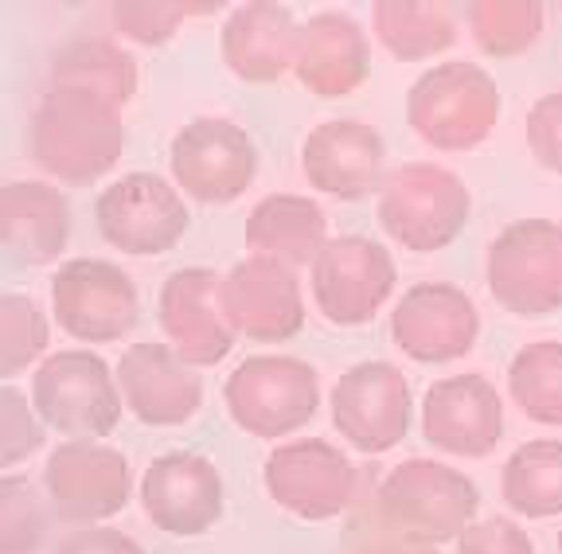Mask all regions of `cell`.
I'll return each mask as SVG.
<instances>
[{
	"mask_svg": "<svg viewBox=\"0 0 562 554\" xmlns=\"http://www.w3.org/2000/svg\"><path fill=\"white\" fill-rule=\"evenodd\" d=\"M122 110L82 90H52L40 98L27 129V152L47 177L87 188L122 160Z\"/></svg>",
	"mask_w": 562,
	"mask_h": 554,
	"instance_id": "1",
	"label": "cell"
},
{
	"mask_svg": "<svg viewBox=\"0 0 562 554\" xmlns=\"http://www.w3.org/2000/svg\"><path fill=\"white\" fill-rule=\"evenodd\" d=\"M481 493L461 468L414 457L383 476L375 496V523L414 543H446L473 523Z\"/></svg>",
	"mask_w": 562,
	"mask_h": 554,
	"instance_id": "2",
	"label": "cell"
},
{
	"mask_svg": "<svg viewBox=\"0 0 562 554\" xmlns=\"http://www.w3.org/2000/svg\"><path fill=\"white\" fill-rule=\"evenodd\" d=\"M406 117L434 149L469 152L501 122V87L476 63H438L411 87Z\"/></svg>",
	"mask_w": 562,
	"mask_h": 554,
	"instance_id": "3",
	"label": "cell"
},
{
	"mask_svg": "<svg viewBox=\"0 0 562 554\" xmlns=\"http://www.w3.org/2000/svg\"><path fill=\"white\" fill-rule=\"evenodd\" d=\"M473 195L465 180L430 160L395 168L379 188V223L398 247L414 255H434L457 242L469 227Z\"/></svg>",
	"mask_w": 562,
	"mask_h": 554,
	"instance_id": "4",
	"label": "cell"
},
{
	"mask_svg": "<svg viewBox=\"0 0 562 554\" xmlns=\"http://www.w3.org/2000/svg\"><path fill=\"white\" fill-rule=\"evenodd\" d=\"M227 410L250 438L278 441L321 410V375L297 355H250L227 375Z\"/></svg>",
	"mask_w": 562,
	"mask_h": 554,
	"instance_id": "5",
	"label": "cell"
},
{
	"mask_svg": "<svg viewBox=\"0 0 562 554\" xmlns=\"http://www.w3.org/2000/svg\"><path fill=\"white\" fill-rule=\"evenodd\" d=\"M32 406L47 430L63 438H105L122 422L117 375L87 348L47 355L32 378Z\"/></svg>",
	"mask_w": 562,
	"mask_h": 554,
	"instance_id": "6",
	"label": "cell"
},
{
	"mask_svg": "<svg viewBox=\"0 0 562 554\" xmlns=\"http://www.w3.org/2000/svg\"><path fill=\"white\" fill-rule=\"evenodd\" d=\"M94 223L102 242L130 258H157L180 247L192 227L184 195L157 172H125L94 203Z\"/></svg>",
	"mask_w": 562,
	"mask_h": 554,
	"instance_id": "7",
	"label": "cell"
},
{
	"mask_svg": "<svg viewBox=\"0 0 562 554\" xmlns=\"http://www.w3.org/2000/svg\"><path fill=\"white\" fill-rule=\"evenodd\" d=\"M488 293L516 317H547L562 308V227L519 219L488 247Z\"/></svg>",
	"mask_w": 562,
	"mask_h": 554,
	"instance_id": "8",
	"label": "cell"
},
{
	"mask_svg": "<svg viewBox=\"0 0 562 554\" xmlns=\"http://www.w3.org/2000/svg\"><path fill=\"white\" fill-rule=\"evenodd\" d=\"M44 493L55 519L94 528L133 500V468L125 453L98 438H67L44 465Z\"/></svg>",
	"mask_w": 562,
	"mask_h": 554,
	"instance_id": "9",
	"label": "cell"
},
{
	"mask_svg": "<svg viewBox=\"0 0 562 554\" xmlns=\"http://www.w3.org/2000/svg\"><path fill=\"white\" fill-rule=\"evenodd\" d=\"M52 308L67 336L82 343H114L140 320L133 278L105 258H70L52 278Z\"/></svg>",
	"mask_w": 562,
	"mask_h": 554,
	"instance_id": "10",
	"label": "cell"
},
{
	"mask_svg": "<svg viewBox=\"0 0 562 554\" xmlns=\"http://www.w3.org/2000/svg\"><path fill=\"white\" fill-rule=\"evenodd\" d=\"M398 282L395 258L383 242L363 235L328 238L313 262V301L321 317L340 328H360L375 320Z\"/></svg>",
	"mask_w": 562,
	"mask_h": 554,
	"instance_id": "11",
	"label": "cell"
},
{
	"mask_svg": "<svg viewBox=\"0 0 562 554\" xmlns=\"http://www.w3.org/2000/svg\"><path fill=\"white\" fill-rule=\"evenodd\" d=\"M168 168L195 203H235L258 177V149L243 125L227 117H195L172 137Z\"/></svg>",
	"mask_w": 562,
	"mask_h": 554,
	"instance_id": "12",
	"label": "cell"
},
{
	"mask_svg": "<svg viewBox=\"0 0 562 554\" xmlns=\"http://www.w3.org/2000/svg\"><path fill=\"white\" fill-rule=\"evenodd\" d=\"M262 480L278 508L308 519V523H321V519H336L351 508L360 476L333 441L301 438L273 449L266 457Z\"/></svg>",
	"mask_w": 562,
	"mask_h": 554,
	"instance_id": "13",
	"label": "cell"
},
{
	"mask_svg": "<svg viewBox=\"0 0 562 554\" xmlns=\"http://www.w3.org/2000/svg\"><path fill=\"white\" fill-rule=\"evenodd\" d=\"M333 422L351 449L386 453L406 438L414 422L411 383L398 368L368 360L348 368L333 387Z\"/></svg>",
	"mask_w": 562,
	"mask_h": 554,
	"instance_id": "14",
	"label": "cell"
},
{
	"mask_svg": "<svg viewBox=\"0 0 562 554\" xmlns=\"http://www.w3.org/2000/svg\"><path fill=\"white\" fill-rule=\"evenodd\" d=\"M220 308L231 332L258 343H281L305 328L297 273L273 258L250 255L220 278Z\"/></svg>",
	"mask_w": 562,
	"mask_h": 554,
	"instance_id": "15",
	"label": "cell"
},
{
	"mask_svg": "<svg viewBox=\"0 0 562 554\" xmlns=\"http://www.w3.org/2000/svg\"><path fill=\"white\" fill-rule=\"evenodd\" d=\"M481 336V313L461 285L422 282L391 313V340L414 363L465 360Z\"/></svg>",
	"mask_w": 562,
	"mask_h": 554,
	"instance_id": "16",
	"label": "cell"
},
{
	"mask_svg": "<svg viewBox=\"0 0 562 554\" xmlns=\"http://www.w3.org/2000/svg\"><path fill=\"white\" fill-rule=\"evenodd\" d=\"M140 508L165 535L195 539L207 535L223 519L227 508V488H223L220 468L200 453H165L140 476Z\"/></svg>",
	"mask_w": 562,
	"mask_h": 554,
	"instance_id": "17",
	"label": "cell"
},
{
	"mask_svg": "<svg viewBox=\"0 0 562 554\" xmlns=\"http://www.w3.org/2000/svg\"><path fill=\"white\" fill-rule=\"evenodd\" d=\"M422 438L449 457H488L504 438V398L484 375L438 378L422 398Z\"/></svg>",
	"mask_w": 562,
	"mask_h": 554,
	"instance_id": "18",
	"label": "cell"
},
{
	"mask_svg": "<svg viewBox=\"0 0 562 554\" xmlns=\"http://www.w3.org/2000/svg\"><path fill=\"white\" fill-rule=\"evenodd\" d=\"M160 332L188 368H215L231 355L238 336L220 308V273L207 265L168 273L157 301Z\"/></svg>",
	"mask_w": 562,
	"mask_h": 554,
	"instance_id": "19",
	"label": "cell"
},
{
	"mask_svg": "<svg viewBox=\"0 0 562 554\" xmlns=\"http://www.w3.org/2000/svg\"><path fill=\"white\" fill-rule=\"evenodd\" d=\"M301 168L316 192L333 200H368L386 180V142L375 125L333 117L305 137Z\"/></svg>",
	"mask_w": 562,
	"mask_h": 554,
	"instance_id": "20",
	"label": "cell"
},
{
	"mask_svg": "<svg viewBox=\"0 0 562 554\" xmlns=\"http://www.w3.org/2000/svg\"><path fill=\"white\" fill-rule=\"evenodd\" d=\"M117 391L145 426H184L203 406V378L168 343H130L117 360Z\"/></svg>",
	"mask_w": 562,
	"mask_h": 554,
	"instance_id": "21",
	"label": "cell"
},
{
	"mask_svg": "<svg viewBox=\"0 0 562 554\" xmlns=\"http://www.w3.org/2000/svg\"><path fill=\"white\" fill-rule=\"evenodd\" d=\"M70 242V203L47 180L0 184V255L20 265H52Z\"/></svg>",
	"mask_w": 562,
	"mask_h": 554,
	"instance_id": "22",
	"label": "cell"
},
{
	"mask_svg": "<svg viewBox=\"0 0 562 554\" xmlns=\"http://www.w3.org/2000/svg\"><path fill=\"white\" fill-rule=\"evenodd\" d=\"M293 75L316 98H348L371 75V44L363 27L344 12H321L301 24Z\"/></svg>",
	"mask_w": 562,
	"mask_h": 554,
	"instance_id": "23",
	"label": "cell"
},
{
	"mask_svg": "<svg viewBox=\"0 0 562 554\" xmlns=\"http://www.w3.org/2000/svg\"><path fill=\"white\" fill-rule=\"evenodd\" d=\"M301 24L290 9L270 4V0H250L231 9L220 32L223 63L243 82H278L285 71H293V55H297Z\"/></svg>",
	"mask_w": 562,
	"mask_h": 554,
	"instance_id": "24",
	"label": "cell"
},
{
	"mask_svg": "<svg viewBox=\"0 0 562 554\" xmlns=\"http://www.w3.org/2000/svg\"><path fill=\"white\" fill-rule=\"evenodd\" d=\"M328 242V219L321 212V203L308 195L293 192H273L255 203V212L246 219V247L262 258L290 265H313L316 255Z\"/></svg>",
	"mask_w": 562,
	"mask_h": 554,
	"instance_id": "25",
	"label": "cell"
},
{
	"mask_svg": "<svg viewBox=\"0 0 562 554\" xmlns=\"http://www.w3.org/2000/svg\"><path fill=\"white\" fill-rule=\"evenodd\" d=\"M137 63L122 44L102 36H79L52 59V90H82L122 110L137 94Z\"/></svg>",
	"mask_w": 562,
	"mask_h": 554,
	"instance_id": "26",
	"label": "cell"
},
{
	"mask_svg": "<svg viewBox=\"0 0 562 554\" xmlns=\"http://www.w3.org/2000/svg\"><path fill=\"white\" fill-rule=\"evenodd\" d=\"M371 24L386 52L398 63H418L453 47L457 24L446 4L430 0H379L371 9Z\"/></svg>",
	"mask_w": 562,
	"mask_h": 554,
	"instance_id": "27",
	"label": "cell"
},
{
	"mask_svg": "<svg viewBox=\"0 0 562 554\" xmlns=\"http://www.w3.org/2000/svg\"><path fill=\"white\" fill-rule=\"evenodd\" d=\"M504 500L527 519L562 516V441L539 438L512 453L504 465Z\"/></svg>",
	"mask_w": 562,
	"mask_h": 554,
	"instance_id": "28",
	"label": "cell"
},
{
	"mask_svg": "<svg viewBox=\"0 0 562 554\" xmlns=\"http://www.w3.org/2000/svg\"><path fill=\"white\" fill-rule=\"evenodd\" d=\"M508 395L539 426L562 430V343H524L508 368Z\"/></svg>",
	"mask_w": 562,
	"mask_h": 554,
	"instance_id": "29",
	"label": "cell"
},
{
	"mask_svg": "<svg viewBox=\"0 0 562 554\" xmlns=\"http://www.w3.org/2000/svg\"><path fill=\"white\" fill-rule=\"evenodd\" d=\"M469 27L484 55L492 59H516L531 52L543 36V4L536 0H476L469 9Z\"/></svg>",
	"mask_w": 562,
	"mask_h": 554,
	"instance_id": "30",
	"label": "cell"
},
{
	"mask_svg": "<svg viewBox=\"0 0 562 554\" xmlns=\"http://www.w3.org/2000/svg\"><path fill=\"white\" fill-rule=\"evenodd\" d=\"M52 504L27 476L0 473V554H35L52 531Z\"/></svg>",
	"mask_w": 562,
	"mask_h": 554,
	"instance_id": "31",
	"label": "cell"
},
{
	"mask_svg": "<svg viewBox=\"0 0 562 554\" xmlns=\"http://www.w3.org/2000/svg\"><path fill=\"white\" fill-rule=\"evenodd\" d=\"M52 343L44 308L24 293H0V378L35 368Z\"/></svg>",
	"mask_w": 562,
	"mask_h": 554,
	"instance_id": "32",
	"label": "cell"
},
{
	"mask_svg": "<svg viewBox=\"0 0 562 554\" xmlns=\"http://www.w3.org/2000/svg\"><path fill=\"white\" fill-rule=\"evenodd\" d=\"M195 12H207V4H184V0H130V4H114L110 16H114V27L125 39L157 47V44H168Z\"/></svg>",
	"mask_w": 562,
	"mask_h": 554,
	"instance_id": "33",
	"label": "cell"
},
{
	"mask_svg": "<svg viewBox=\"0 0 562 554\" xmlns=\"http://www.w3.org/2000/svg\"><path fill=\"white\" fill-rule=\"evenodd\" d=\"M47 441V426L40 422L32 398L20 387H0V473L20 461L35 457Z\"/></svg>",
	"mask_w": 562,
	"mask_h": 554,
	"instance_id": "34",
	"label": "cell"
},
{
	"mask_svg": "<svg viewBox=\"0 0 562 554\" xmlns=\"http://www.w3.org/2000/svg\"><path fill=\"white\" fill-rule=\"evenodd\" d=\"M527 149L547 172L562 177V90L543 94L527 114Z\"/></svg>",
	"mask_w": 562,
	"mask_h": 554,
	"instance_id": "35",
	"label": "cell"
},
{
	"mask_svg": "<svg viewBox=\"0 0 562 554\" xmlns=\"http://www.w3.org/2000/svg\"><path fill=\"white\" fill-rule=\"evenodd\" d=\"M457 554H536V543L519 523L496 516L484 523H469L457 535Z\"/></svg>",
	"mask_w": 562,
	"mask_h": 554,
	"instance_id": "36",
	"label": "cell"
},
{
	"mask_svg": "<svg viewBox=\"0 0 562 554\" xmlns=\"http://www.w3.org/2000/svg\"><path fill=\"white\" fill-rule=\"evenodd\" d=\"M55 554H145V546L137 543L133 535L117 528H79L70 531L67 539H59Z\"/></svg>",
	"mask_w": 562,
	"mask_h": 554,
	"instance_id": "37",
	"label": "cell"
},
{
	"mask_svg": "<svg viewBox=\"0 0 562 554\" xmlns=\"http://www.w3.org/2000/svg\"><path fill=\"white\" fill-rule=\"evenodd\" d=\"M356 554H438L430 543H414V539H403V535H391V531L375 528L360 539Z\"/></svg>",
	"mask_w": 562,
	"mask_h": 554,
	"instance_id": "38",
	"label": "cell"
},
{
	"mask_svg": "<svg viewBox=\"0 0 562 554\" xmlns=\"http://www.w3.org/2000/svg\"><path fill=\"white\" fill-rule=\"evenodd\" d=\"M559 554H562V531H559Z\"/></svg>",
	"mask_w": 562,
	"mask_h": 554,
	"instance_id": "39",
	"label": "cell"
}]
</instances>
